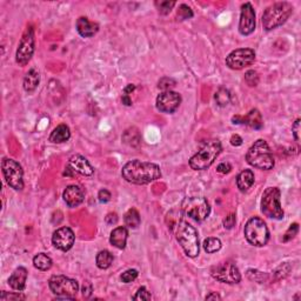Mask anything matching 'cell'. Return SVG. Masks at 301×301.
<instances>
[{"instance_id": "37", "label": "cell", "mask_w": 301, "mask_h": 301, "mask_svg": "<svg viewBox=\"0 0 301 301\" xmlns=\"http://www.w3.org/2000/svg\"><path fill=\"white\" fill-rule=\"evenodd\" d=\"M245 81L249 87H256L259 84V76H258L256 71L249 70L245 73Z\"/></svg>"}, {"instance_id": "23", "label": "cell", "mask_w": 301, "mask_h": 301, "mask_svg": "<svg viewBox=\"0 0 301 301\" xmlns=\"http://www.w3.org/2000/svg\"><path fill=\"white\" fill-rule=\"evenodd\" d=\"M254 180V173L252 170H243L239 173L237 177V186L240 192H247L249 188L253 186Z\"/></svg>"}, {"instance_id": "32", "label": "cell", "mask_w": 301, "mask_h": 301, "mask_svg": "<svg viewBox=\"0 0 301 301\" xmlns=\"http://www.w3.org/2000/svg\"><path fill=\"white\" fill-rule=\"evenodd\" d=\"M176 1H168V0H162V1H156V6L159 11V13L161 16H167L168 13L173 10V7L176 6Z\"/></svg>"}, {"instance_id": "1", "label": "cell", "mask_w": 301, "mask_h": 301, "mask_svg": "<svg viewBox=\"0 0 301 301\" xmlns=\"http://www.w3.org/2000/svg\"><path fill=\"white\" fill-rule=\"evenodd\" d=\"M121 176L126 181L133 185H147L161 178V170L153 162L132 160L122 167Z\"/></svg>"}, {"instance_id": "42", "label": "cell", "mask_w": 301, "mask_h": 301, "mask_svg": "<svg viewBox=\"0 0 301 301\" xmlns=\"http://www.w3.org/2000/svg\"><path fill=\"white\" fill-rule=\"evenodd\" d=\"M236 214L231 213L228 214L227 217L223 219V227H225L226 229H231L234 227V225H236Z\"/></svg>"}, {"instance_id": "44", "label": "cell", "mask_w": 301, "mask_h": 301, "mask_svg": "<svg viewBox=\"0 0 301 301\" xmlns=\"http://www.w3.org/2000/svg\"><path fill=\"white\" fill-rule=\"evenodd\" d=\"M292 132H293V137L295 141H300V119L295 120V122L292 126Z\"/></svg>"}, {"instance_id": "40", "label": "cell", "mask_w": 301, "mask_h": 301, "mask_svg": "<svg viewBox=\"0 0 301 301\" xmlns=\"http://www.w3.org/2000/svg\"><path fill=\"white\" fill-rule=\"evenodd\" d=\"M20 292V291H19ZM7 293V292L2 291L1 295H0V299L1 300H24L26 299V297H25L24 294L21 293Z\"/></svg>"}, {"instance_id": "6", "label": "cell", "mask_w": 301, "mask_h": 301, "mask_svg": "<svg viewBox=\"0 0 301 301\" xmlns=\"http://www.w3.org/2000/svg\"><path fill=\"white\" fill-rule=\"evenodd\" d=\"M48 286L57 299L73 300L79 291L78 281L65 275H53L48 280Z\"/></svg>"}, {"instance_id": "5", "label": "cell", "mask_w": 301, "mask_h": 301, "mask_svg": "<svg viewBox=\"0 0 301 301\" xmlns=\"http://www.w3.org/2000/svg\"><path fill=\"white\" fill-rule=\"evenodd\" d=\"M293 13V6L289 2L280 1L275 2L265 10L262 14V26L266 31H272L281 26L287 21Z\"/></svg>"}, {"instance_id": "38", "label": "cell", "mask_w": 301, "mask_h": 301, "mask_svg": "<svg viewBox=\"0 0 301 301\" xmlns=\"http://www.w3.org/2000/svg\"><path fill=\"white\" fill-rule=\"evenodd\" d=\"M298 232H299V223H297V222L292 223V225L289 226V228L286 231L285 236H283L282 238V241L283 242L291 241V240L294 239V237L297 236Z\"/></svg>"}, {"instance_id": "35", "label": "cell", "mask_w": 301, "mask_h": 301, "mask_svg": "<svg viewBox=\"0 0 301 301\" xmlns=\"http://www.w3.org/2000/svg\"><path fill=\"white\" fill-rule=\"evenodd\" d=\"M246 275H247L249 280L257 282H263L266 279H267V274L263 273V272L258 271V269H248Z\"/></svg>"}, {"instance_id": "25", "label": "cell", "mask_w": 301, "mask_h": 301, "mask_svg": "<svg viewBox=\"0 0 301 301\" xmlns=\"http://www.w3.org/2000/svg\"><path fill=\"white\" fill-rule=\"evenodd\" d=\"M70 138L71 131L70 128H68V126L61 124L57 126L52 131V133H51L50 136V141L53 142V144H62V142H66L67 140H70Z\"/></svg>"}, {"instance_id": "18", "label": "cell", "mask_w": 301, "mask_h": 301, "mask_svg": "<svg viewBox=\"0 0 301 301\" xmlns=\"http://www.w3.org/2000/svg\"><path fill=\"white\" fill-rule=\"evenodd\" d=\"M62 198H64V201L68 207H78L84 202L85 191L78 185H70L66 187L64 193H62Z\"/></svg>"}, {"instance_id": "41", "label": "cell", "mask_w": 301, "mask_h": 301, "mask_svg": "<svg viewBox=\"0 0 301 301\" xmlns=\"http://www.w3.org/2000/svg\"><path fill=\"white\" fill-rule=\"evenodd\" d=\"M152 299V295L150 292L147 291L145 287H140L138 289L137 294L133 297V300H151Z\"/></svg>"}, {"instance_id": "36", "label": "cell", "mask_w": 301, "mask_h": 301, "mask_svg": "<svg viewBox=\"0 0 301 301\" xmlns=\"http://www.w3.org/2000/svg\"><path fill=\"white\" fill-rule=\"evenodd\" d=\"M289 272H291V265L287 262H285V263H281L279 267L275 268L273 274H274L275 279L280 280V279H283V278L287 277V275L289 274Z\"/></svg>"}, {"instance_id": "24", "label": "cell", "mask_w": 301, "mask_h": 301, "mask_svg": "<svg viewBox=\"0 0 301 301\" xmlns=\"http://www.w3.org/2000/svg\"><path fill=\"white\" fill-rule=\"evenodd\" d=\"M40 82V76L37 68H31L25 76L24 81H22V87L27 93H33L37 90Z\"/></svg>"}, {"instance_id": "4", "label": "cell", "mask_w": 301, "mask_h": 301, "mask_svg": "<svg viewBox=\"0 0 301 301\" xmlns=\"http://www.w3.org/2000/svg\"><path fill=\"white\" fill-rule=\"evenodd\" d=\"M246 161L259 170L269 171L274 167V158L269 146L263 139H259L248 148L246 153Z\"/></svg>"}, {"instance_id": "48", "label": "cell", "mask_w": 301, "mask_h": 301, "mask_svg": "<svg viewBox=\"0 0 301 301\" xmlns=\"http://www.w3.org/2000/svg\"><path fill=\"white\" fill-rule=\"evenodd\" d=\"M231 145L232 146H236V147H238V146H241L242 145V138L239 136V134H233V136L231 137Z\"/></svg>"}, {"instance_id": "14", "label": "cell", "mask_w": 301, "mask_h": 301, "mask_svg": "<svg viewBox=\"0 0 301 301\" xmlns=\"http://www.w3.org/2000/svg\"><path fill=\"white\" fill-rule=\"evenodd\" d=\"M181 104V96L178 92L166 91L157 97V108L162 113H174Z\"/></svg>"}, {"instance_id": "16", "label": "cell", "mask_w": 301, "mask_h": 301, "mask_svg": "<svg viewBox=\"0 0 301 301\" xmlns=\"http://www.w3.org/2000/svg\"><path fill=\"white\" fill-rule=\"evenodd\" d=\"M76 236L70 227H60L53 233L52 242L54 247L62 252L70 251L73 247Z\"/></svg>"}, {"instance_id": "20", "label": "cell", "mask_w": 301, "mask_h": 301, "mask_svg": "<svg viewBox=\"0 0 301 301\" xmlns=\"http://www.w3.org/2000/svg\"><path fill=\"white\" fill-rule=\"evenodd\" d=\"M77 31L82 38H91V37L96 36L99 31V25L97 22H92L86 17H80L77 20L76 24Z\"/></svg>"}, {"instance_id": "3", "label": "cell", "mask_w": 301, "mask_h": 301, "mask_svg": "<svg viewBox=\"0 0 301 301\" xmlns=\"http://www.w3.org/2000/svg\"><path fill=\"white\" fill-rule=\"evenodd\" d=\"M222 146L219 140H208L203 142L200 150L190 159V166L194 171H203L211 167L212 164L221 153Z\"/></svg>"}, {"instance_id": "47", "label": "cell", "mask_w": 301, "mask_h": 301, "mask_svg": "<svg viewBox=\"0 0 301 301\" xmlns=\"http://www.w3.org/2000/svg\"><path fill=\"white\" fill-rule=\"evenodd\" d=\"M118 214L117 213H108L107 217L105 218L106 222L108 223V225H116L117 222H118Z\"/></svg>"}, {"instance_id": "46", "label": "cell", "mask_w": 301, "mask_h": 301, "mask_svg": "<svg viewBox=\"0 0 301 301\" xmlns=\"http://www.w3.org/2000/svg\"><path fill=\"white\" fill-rule=\"evenodd\" d=\"M231 171H232V166L229 162H221V164L218 165V167H217L218 173H221V174H227Z\"/></svg>"}, {"instance_id": "15", "label": "cell", "mask_w": 301, "mask_h": 301, "mask_svg": "<svg viewBox=\"0 0 301 301\" xmlns=\"http://www.w3.org/2000/svg\"><path fill=\"white\" fill-rule=\"evenodd\" d=\"M256 30V12L251 2L241 5L239 20V32L241 36H249Z\"/></svg>"}, {"instance_id": "27", "label": "cell", "mask_w": 301, "mask_h": 301, "mask_svg": "<svg viewBox=\"0 0 301 301\" xmlns=\"http://www.w3.org/2000/svg\"><path fill=\"white\" fill-rule=\"evenodd\" d=\"M113 254L111 253L110 251H100L98 254H97L96 258V263L97 266H98V268L100 269H107L110 268L112 266V263H113Z\"/></svg>"}, {"instance_id": "11", "label": "cell", "mask_w": 301, "mask_h": 301, "mask_svg": "<svg viewBox=\"0 0 301 301\" xmlns=\"http://www.w3.org/2000/svg\"><path fill=\"white\" fill-rule=\"evenodd\" d=\"M34 50H36V36H34V28L30 25L22 33L19 46L17 48V64L21 66V67L26 66L31 61V59H32Z\"/></svg>"}, {"instance_id": "13", "label": "cell", "mask_w": 301, "mask_h": 301, "mask_svg": "<svg viewBox=\"0 0 301 301\" xmlns=\"http://www.w3.org/2000/svg\"><path fill=\"white\" fill-rule=\"evenodd\" d=\"M256 60V52L252 48H238L226 57V65L231 70H242Z\"/></svg>"}, {"instance_id": "30", "label": "cell", "mask_w": 301, "mask_h": 301, "mask_svg": "<svg viewBox=\"0 0 301 301\" xmlns=\"http://www.w3.org/2000/svg\"><path fill=\"white\" fill-rule=\"evenodd\" d=\"M214 100H216L217 105L220 107H226L229 102H231V93L227 88L220 87L219 90L214 94Z\"/></svg>"}, {"instance_id": "17", "label": "cell", "mask_w": 301, "mask_h": 301, "mask_svg": "<svg viewBox=\"0 0 301 301\" xmlns=\"http://www.w3.org/2000/svg\"><path fill=\"white\" fill-rule=\"evenodd\" d=\"M232 121L236 125L242 124L249 126V127L254 128V130H261L263 127L262 116L257 108H253V110L249 111L246 116H234L233 118H232Z\"/></svg>"}, {"instance_id": "8", "label": "cell", "mask_w": 301, "mask_h": 301, "mask_svg": "<svg viewBox=\"0 0 301 301\" xmlns=\"http://www.w3.org/2000/svg\"><path fill=\"white\" fill-rule=\"evenodd\" d=\"M280 190L277 187H268L263 192L261 198V212L267 218L281 220L285 213L280 202Z\"/></svg>"}, {"instance_id": "7", "label": "cell", "mask_w": 301, "mask_h": 301, "mask_svg": "<svg viewBox=\"0 0 301 301\" xmlns=\"http://www.w3.org/2000/svg\"><path fill=\"white\" fill-rule=\"evenodd\" d=\"M243 233H245L246 240L251 245L257 246V247H262V246L267 245L269 240V231L267 226L262 219L258 217L251 218L246 222Z\"/></svg>"}, {"instance_id": "43", "label": "cell", "mask_w": 301, "mask_h": 301, "mask_svg": "<svg viewBox=\"0 0 301 301\" xmlns=\"http://www.w3.org/2000/svg\"><path fill=\"white\" fill-rule=\"evenodd\" d=\"M111 198H112V194L108 190H105V188H102V190L99 191L98 199H99L100 202H102V203L108 202L111 200Z\"/></svg>"}, {"instance_id": "49", "label": "cell", "mask_w": 301, "mask_h": 301, "mask_svg": "<svg viewBox=\"0 0 301 301\" xmlns=\"http://www.w3.org/2000/svg\"><path fill=\"white\" fill-rule=\"evenodd\" d=\"M205 299L206 300H221V297H220L217 292H212V293L206 295Z\"/></svg>"}, {"instance_id": "12", "label": "cell", "mask_w": 301, "mask_h": 301, "mask_svg": "<svg viewBox=\"0 0 301 301\" xmlns=\"http://www.w3.org/2000/svg\"><path fill=\"white\" fill-rule=\"evenodd\" d=\"M211 275L217 281L229 283V285L241 281V274H240L239 268L232 261L220 262L217 266H213L211 269Z\"/></svg>"}, {"instance_id": "50", "label": "cell", "mask_w": 301, "mask_h": 301, "mask_svg": "<svg viewBox=\"0 0 301 301\" xmlns=\"http://www.w3.org/2000/svg\"><path fill=\"white\" fill-rule=\"evenodd\" d=\"M121 101H122V104H124L125 106H131L132 105V100H131L130 96H128V94H125V93L122 94Z\"/></svg>"}, {"instance_id": "31", "label": "cell", "mask_w": 301, "mask_h": 301, "mask_svg": "<svg viewBox=\"0 0 301 301\" xmlns=\"http://www.w3.org/2000/svg\"><path fill=\"white\" fill-rule=\"evenodd\" d=\"M221 241L218 238H207V239L203 240L202 247L205 249L206 253H216V252L221 249Z\"/></svg>"}, {"instance_id": "33", "label": "cell", "mask_w": 301, "mask_h": 301, "mask_svg": "<svg viewBox=\"0 0 301 301\" xmlns=\"http://www.w3.org/2000/svg\"><path fill=\"white\" fill-rule=\"evenodd\" d=\"M193 11H192V8L188 6V5L182 4L179 6V10H178L177 13V19L179 20V21H182V20H187L193 18Z\"/></svg>"}, {"instance_id": "19", "label": "cell", "mask_w": 301, "mask_h": 301, "mask_svg": "<svg viewBox=\"0 0 301 301\" xmlns=\"http://www.w3.org/2000/svg\"><path fill=\"white\" fill-rule=\"evenodd\" d=\"M67 166L74 173H79L85 177H91L94 173V168L92 167L88 160L85 157L80 156V154H74V156L71 157Z\"/></svg>"}, {"instance_id": "9", "label": "cell", "mask_w": 301, "mask_h": 301, "mask_svg": "<svg viewBox=\"0 0 301 301\" xmlns=\"http://www.w3.org/2000/svg\"><path fill=\"white\" fill-rule=\"evenodd\" d=\"M182 211L185 216H187L194 221L201 222L206 220L211 213V206L207 199L202 197L186 198L182 202Z\"/></svg>"}, {"instance_id": "51", "label": "cell", "mask_w": 301, "mask_h": 301, "mask_svg": "<svg viewBox=\"0 0 301 301\" xmlns=\"http://www.w3.org/2000/svg\"><path fill=\"white\" fill-rule=\"evenodd\" d=\"M134 90H136V86H134L133 84H128L124 88V93L125 94H128V96H130V93H132V92H133Z\"/></svg>"}, {"instance_id": "28", "label": "cell", "mask_w": 301, "mask_h": 301, "mask_svg": "<svg viewBox=\"0 0 301 301\" xmlns=\"http://www.w3.org/2000/svg\"><path fill=\"white\" fill-rule=\"evenodd\" d=\"M33 265H34V267H36L37 269H39V271L45 272V271H48V269L52 267L53 261H52V259L47 256V254L39 253L33 258Z\"/></svg>"}, {"instance_id": "29", "label": "cell", "mask_w": 301, "mask_h": 301, "mask_svg": "<svg viewBox=\"0 0 301 301\" xmlns=\"http://www.w3.org/2000/svg\"><path fill=\"white\" fill-rule=\"evenodd\" d=\"M125 225L130 228H137L141 222V218H140L139 212L136 208H130L124 216Z\"/></svg>"}, {"instance_id": "2", "label": "cell", "mask_w": 301, "mask_h": 301, "mask_svg": "<svg viewBox=\"0 0 301 301\" xmlns=\"http://www.w3.org/2000/svg\"><path fill=\"white\" fill-rule=\"evenodd\" d=\"M171 231L174 232L178 242L180 243L186 256L190 258H196L199 256V236H198L197 229L191 223L185 221L183 219H180Z\"/></svg>"}, {"instance_id": "45", "label": "cell", "mask_w": 301, "mask_h": 301, "mask_svg": "<svg viewBox=\"0 0 301 301\" xmlns=\"http://www.w3.org/2000/svg\"><path fill=\"white\" fill-rule=\"evenodd\" d=\"M82 297L86 298V299H88V298L92 295V292H93V287H92L91 282L90 281H85L84 285H82Z\"/></svg>"}, {"instance_id": "39", "label": "cell", "mask_w": 301, "mask_h": 301, "mask_svg": "<svg viewBox=\"0 0 301 301\" xmlns=\"http://www.w3.org/2000/svg\"><path fill=\"white\" fill-rule=\"evenodd\" d=\"M138 275H139V273H138L137 269H127V271L121 274L120 279L124 283H130L137 279Z\"/></svg>"}, {"instance_id": "26", "label": "cell", "mask_w": 301, "mask_h": 301, "mask_svg": "<svg viewBox=\"0 0 301 301\" xmlns=\"http://www.w3.org/2000/svg\"><path fill=\"white\" fill-rule=\"evenodd\" d=\"M122 141L131 147H138L141 142V136H140L139 130L136 127L127 128L122 134Z\"/></svg>"}, {"instance_id": "34", "label": "cell", "mask_w": 301, "mask_h": 301, "mask_svg": "<svg viewBox=\"0 0 301 301\" xmlns=\"http://www.w3.org/2000/svg\"><path fill=\"white\" fill-rule=\"evenodd\" d=\"M176 86L177 81L173 78H170V77H164V78L160 79L159 82H158V88L161 90L162 92L172 91V88L176 87Z\"/></svg>"}, {"instance_id": "22", "label": "cell", "mask_w": 301, "mask_h": 301, "mask_svg": "<svg viewBox=\"0 0 301 301\" xmlns=\"http://www.w3.org/2000/svg\"><path fill=\"white\" fill-rule=\"evenodd\" d=\"M127 238H128L127 228L120 226V227L114 228L113 231L111 232L110 242L112 246H114V247L119 249H124L126 247V243H127Z\"/></svg>"}, {"instance_id": "21", "label": "cell", "mask_w": 301, "mask_h": 301, "mask_svg": "<svg viewBox=\"0 0 301 301\" xmlns=\"http://www.w3.org/2000/svg\"><path fill=\"white\" fill-rule=\"evenodd\" d=\"M27 269L25 267H18L13 272L12 275L8 279V285L11 286L16 291H24L26 287V280H27Z\"/></svg>"}, {"instance_id": "10", "label": "cell", "mask_w": 301, "mask_h": 301, "mask_svg": "<svg viewBox=\"0 0 301 301\" xmlns=\"http://www.w3.org/2000/svg\"><path fill=\"white\" fill-rule=\"evenodd\" d=\"M1 170L10 187L16 191L24 190V171L18 161L11 158H4L1 161Z\"/></svg>"}]
</instances>
